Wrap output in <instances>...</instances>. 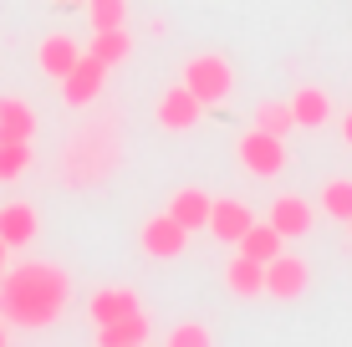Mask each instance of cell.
<instances>
[{"mask_svg":"<svg viewBox=\"0 0 352 347\" xmlns=\"http://www.w3.org/2000/svg\"><path fill=\"white\" fill-rule=\"evenodd\" d=\"M250 225H256V214H250L245 199H214L204 230H214V240H225V245H240V235H245Z\"/></svg>","mask_w":352,"mask_h":347,"instance_id":"cell-7","label":"cell"},{"mask_svg":"<svg viewBox=\"0 0 352 347\" xmlns=\"http://www.w3.org/2000/svg\"><path fill=\"white\" fill-rule=\"evenodd\" d=\"M36 230H41V214H36L31 205H0V240H6L10 250L31 245Z\"/></svg>","mask_w":352,"mask_h":347,"instance_id":"cell-9","label":"cell"},{"mask_svg":"<svg viewBox=\"0 0 352 347\" xmlns=\"http://www.w3.org/2000/svg\"><path fill=\"white\" fill-rule=\"evenodd\" d=\"M199 117H204V102L194 98L184 82H179L174 92H164V102H159V128H168V133H189Z\"/></svg>","mask_w":352,"mask_h":347,"instance_id":"cell-8","label":"cell"},{"mask_svg":"<svg viewBox=\"0 0 352 347\" xmlns=\"http://www.w3.org/2000/svg\"><path fill=\"white\" fill-rule=\"evenodd\" d=\"M148 317L143 312H133V317H118V322H102L97 327V342L102 347H138V342H148Z\"/></svg>","mask_w":352,"mask_h":347,"instance_id":"cell-14","label":"cell"},{"mask_svg":"<svg viewBox=\"0 0 352 347\" xmlns=\"http://www.w3.org/2000/svg\"><path fill=\"white\" fill-rule=\"evenodd\" d=\"M184 87H189L204 107H210V102H225L230 87H235V67H230L220 52H204V56H194V62L184 67Z\"/></svg>","mask_w":352,"mask_h":347,"instance_id":"cell-2","label":"cell"},{"mask_svg":"<svg viewBox=\"0 0 352 347\" xmlns=\"http://www.w3.org/2000/svg\"><path fill=\"white\" fill-rule=\"evenodd\" d=\"M128 52H133V36H128L123 26H107V31H92V56H97V62L118 67V62H128Z\"/></svg>","mask_w":352,"mask_h":347,"instance_id":"cell-19","label":"cell"},{"mask_svg":"<svg viewBox=\"0 0 352 347\" xmlns=\"http://www.w3.org/2000/svg\"><path fill=\"white\" fill-rule=\"evenodd\" d=\"M138 312V296L133 291H123V286H102V291L87 302V317L102 327V322H118V317H133Z\"/></svg>","mask_w":352,"mask_h":347,"instance_id":"cell-12","label":"cell"},{"mask_svg":"<svg viewBox=\"0 0 352 347\" xmlns=\"http://www.w3.org/2000/svg\"><path fill=\"white\" fill-rule=\"evenodd\" d=\"M77 56H82V52H77V41L56 31V36H46V41H41L36 62H41V71H46V77H56V82H62L67 71H72V62H77Z\"/></svg>","mask_w":352,"mask_h":347,"instance_id":"cell-15","label":"cell"},{"mask_svg":"<svg viewBox=\"0 0 352 347\" xmlns=\"http://www.w3.org/2000/svg\"><path fill=\"white\" fill-rule=\"evenodd\" d=\"M265 220H271L286 240H296V235L311 230V205L301 194H281V199H271V214H265Z\"/></svg>","mask_w":352,"mask_h":347,"instance_id":"cell-10","label":"cell"},{"mask_svg":"<svg viewBox=\"0 0 352 347\" xmlns=\"http://www.w3.org/2000/svg\"><path fill=\"white\" fill-rule=\"evenodd\" d=\"M210 205H214V199L204 194V189H179V194L168 199V214H174V220L194 235V230H204V225H210Z\"/></svg>","mask_w":352,"mask_h":347,"instance_id":"cell-11","label":"cell"},{"mask_svg":"<svg viewBox=\"0 0 352 347\" xmlns=\"http://www.w3.org/2000/svg\"><path fill=\"white\" fill-rule=\"evenodd\" d=\"M342 138H347V143H352V113H347V117H342Z\"/></svg>","mask_w":352,"mask_h":347,"instance_id":"cell-26","label":"cell"},{"mask_svg":"<svg viewBox=\"0 0 352 347\" xmlns=\"http://www.w3.org/2000/svg\"><path fill=\"white\" fill-rule=\"evenodd\" d=\"M347 235H352V214H347Z\"/></svg>","mask_w":352,"mask_h":347,"instance_id":"cell-29","label":"cell"},{"mask_svg":"<svg viewBox=\"0 0 352 347\" xmlns=\"http://www.w3.org/2000/svg\"><path fill=\"white\" fill-rule=\"evenodd\" d=\"M107 71H113V67H107V62H97V56H92V52H82V56H77V62H72V71H67V77H62V98H67L72 107H87V102L97 98V92H102V82H107Z\"/></svg>","mask_w":352,"mask_h":347,"instance_id":"cell-4","label":"cell"},{"mask_svg":"<svg viewBox=\"0 0 352 347\" xmlns=\"http://www.w3.org/2000/svg\"><path fill=\"white\" fill-rule=\"evenodd\" d=\"M210 342V332L199 327V322H194V327H174L168 332V347H204Z\"/></svg>","mask_w":352,"mask_h":347,"instance_id":"cell-24","label":"cell"},{"mask_svg":"<svg viewBox=\"0 0 352 347\" xmlns=\"http://www.w3.org/2000/svg\"><path fill=\"white\" fill-rule=\"evenodd\" d=\"M6 337H10V332H6V317H0V342H6Z\"/></svg>","mask_w":352,"mask_h":347,"instance_id":"cell-27","label":"cell"},{"mask_svg":"<svg viewBox=\"0 0 352 347\" xmlns=\"http://www.w3.org/2000/svg\"><path fill=\"white\" fill-rule=\"evenodd\" d=\"M235 159L245 164V174H256V179H276V174L291 164V159H286V138H281V133H265V128H256V133L240 138Z\"/></svg>","mask_w":352,"mask_h":347,"instance_id":"cell-3","label":"cell"},{"mask_svg":"<svg viewBox=\"0 0 352 347\" xmlns=\"http://www.w3.org/2000/svg\"><path fill=\"white\" fill-rule=\"evenodd\" d=\"M67 302H72V281L52 260H26V266L0 276V317L26 327V332L52 327L67 312Z\"/></svg>","mask_w":352,"mask_h":347,"instance_id":"cell-1","label":"cell"},{"mask_svg":"<svg viewBox=\"0 0 352 347\" xmlns=\"http://www.w3.org/2000/svg\"><path fill=\"white\" fill-rule=\"evenodd\" d=\"M225 286H230L235 296H265V266L240 250V256L230 260V271H225Z\"/></svg>","mask_w":352,"mask_h":347,"instance_id":"cell-16","label":"cell"},{"mask_svg":"<svg viewBox=\"0 0 352 347\" xmlns=\"http://www.w3.org/2000/svg\"><path fill=\"white\" fill-rule=\"evenodd\" d=\"M36 113L21 98H0V143H31Z\"/></svg>","mask_w":352,"mask_h":347,"instance_id":"cell-13","label":"cell"},{"mask_svg":"<svg viewBox=\"0 0 352 347\" xmlns=\"http://www.w3.org/2000/svg\"><path fill=\"white\" fill-rule=\"evenodd\" d=\"M240 250H245L250 260H261V266H265V260H276V256L286 250V235L276 230L271 220H265V225H250V230L240 235Z\"/></svg>","mask_w":352,"mask_h":347,"instance_id":"cell-17","label":"cell"},{"mask_svg":"<svg viewBox=\"0 0 352 347\" xmlns=\"http://www.w3.org/2000/svg\"><path fill=\"white\" fill-rule=\"evenodd\" d=\"M322 210L332 214V220H347V214H352V179H327Z\"/></svg>","mask_w":352,"mask_h":347,"instance_id":"cell-20","label":"cell"},{"mask_svg":"<svg viewBox=\"0 0 352 347\" xmlns=\"http://www.w3.org/2000/svg\"><path fill=\"white\" fill-rule=\"evenodd\" d=\"M6 256H10V245H6V240H0V276H6Z\"/></svg>","mask_w":352,"mask_h":347,"instance_id":"cell-25","label":"cell"},{"mask_svg":"<svg viewBox=\"0 0 352 347\" xmlns=\"http://www.w3.org/2000/svg\"><path fill=\"white\" fill-rule=\"evenodd\" d=\"M62 5H82V0H62Z\"/></svg>","mask_w":352,"mask_h":347,"instance_id":"cell-28","label":"cell"},{"mask_svg":"<svg viewBox=\"0 0 352 347\" xmlns=\"http://www.w3.org/2000/svg\"><path fill=\"white\" fill-rule=\"evenodd\" d=\"M138 240H143V250H148V256H159V260H174L179 250L189 245V230L174 220V214H153V220L138 230Z\"/></svg>","mask_w":352,"mask_h":347,"instance_id":"cell-6","label":"cell"},{"mask_svg":"<svg viewBox=\"0 0 352 347\" xmlns=\"http://www.w3.org/2000/svg\"><path fill=\"white\" fill-rule=\"evenodd\" d=\"M307 281H311V271H307V260L301 256H276V260H265V296H276V302H296L301 291H307Z\"/></svg>","mask_w":352,"mask_h":347,"instance_id":"cell-5","label":"cell"},{"mask_svg":"<svg viewBox=\"0 0 352 347\" xmlns=\"http://www.w3.org/2000/svg\"><path fill=\"white\" fill-rule=\"evenodd\" d=\"M92 16V31H107V26H123L128 21V0H82Z\"/></svg>","mask_w":352,"mask_h":347,"instance_id":"cell-23","label":"cell"},{"mask_svg":"<svg viewBox=\"0 0 352 347\" xmlns=\"http://www.w3.org/2000/svg\"><path fill=\"white\" fill-rule=\"evenodd\" d=\"M256 128L286 138L291 128H296V117H291V102H261V107H256Z\"/></svg>","mask_w":352,"mask_h":347,"instance_id":"cell-22","label":"cell"},{"mask_svg":"<svg viewBox=\"0 0 352 347\" xmlns=\"http://www.w3.org/2000/svg\"><path fill=\"white\" fill-rule=\"evenodd\" d=\"M291 117H296V128H322L327 117H332V98H327L322 87H301L296 98H291Z\"/></svg>","mask_w":352,"mask_h":347,"instance_id":"cell-18","label":"cell"},{"mask_svg":"<svg viewBox=\"0 0 352 347\" xmlns=\"http://www.w3.org/2000/svg\"><path fill=\"white\" fill-rule=\"evenodd\" d=\"M31 169V143H0V184L21 179Z\"/></svg>","mask_w":352,"mask_h":347,"instance_id":"cell-21","label":"cell"}]
</instances>
